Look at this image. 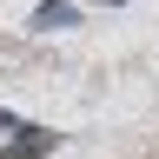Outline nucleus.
<instances>
[{
  "label": "nucleus",
  "mask_w": 159,
  "mask_h": 159,
  "mask_svg": "<svg viewBox=\"0 0 159 159\" xmlns=\"http://www.w3.org/2000/svg\"><path fill=\"white\" fill-rule=\"evenodd\" d=\"M60 146V133H40V126H27V139H13L0 159H40V152H53Z\"/></svg>",
  "instance_id": "f257e3e1"
},
{
  "label": "nucleus",
  "mask_w": 159,
  "mask_h": 159,
  "mask_svg": "<svg viewBox=\"0 0 159 159\" xmlns=\"http://www.w3.org/2000/svg\"><path fill=\"white\" fill-rule=\"evenodd\" d=\"M33 27H73V7L66 0H47V7L33 13Z\"/></svg>",
  "instance_id": "f03ea898"
}]
</instances>
